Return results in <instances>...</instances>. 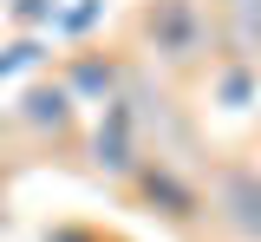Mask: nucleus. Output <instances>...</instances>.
<instances>
[{"label":"nucleus","instance_id":"1","mask_svg":"<svg viewBox=\"0 0 261 242\" xmlns=\"http://www.w3.org/2000/svg\"><path fill=\"white\" fill-rule=\"evenodd\" d=\"M144 39L157 46L163 59H176V66L202 59V46H209V13H202V0H150V7H144Z\"/></svg>","mask_w":261,"mask_h":242},{"label":"nucleus","instance_id":"2","mask_svg":"<svg viewBox=\"0 0 261 242\" xmlns=\"http://www.w3.org/2000/svg\"><path fill=\"white\" fill-rule=\"evenodd\" d=\"M209 197H216V216H222L242 242H261V171H248V164H222L216 183H209Z\"/></svg>","mask_w":261,"mask_h":242},{"label":"nucleus","instance_id":"3","mask_svg":"<svg viewBox=\"0 0 261 242\" xmlns=\"http://www.w3.org/2000/svg\"><path fill=\"white\" fill-rule=\"evenodd\" d=\"M98 164L137 171V118H130V105H111L105 111V125H98Z\"/></svg>","mask_w":261,"mask_h":242},{"label":"nucleus","instance_id":"4","mask_svg":"<svg viewBox=\"0 0 261 242\" xmlns=\"http://www.w3.org/2000/svg\"><path fill=\"white\" fill-rule=\"evenodd\" d=\"M20 118H27V125L65 131V125H72V92H65V85H33L27 99H20Z\"/></svg>","mask_w":261,"mask_h":242},{"label":"nucleus","instance_id":"5","mask_svg":"<svg viewBox=\"0 0 261 242\" xmlns=\"http://www.w3.org/2000/svg\"><path fill=\"white\" fill-rule=\"evenodd\" d=\"M144 190H150V197H163V203H170V216H196V190H183L163 164H157V171H144Z\"/></svg>","mask_w":261,"mask_h":242},{"label":"nucleus","instance_id":"6","mask_svg":"<svg viewBox=\"0 0 261 242\" xmlns=\"http://www.w3.org/2000/svg\"><path fill=\"white\" fill-rule=\"evenodd\" d=\"M228 27H235V46H242V53H261V0L228 7Z\"/></svg>","mask_w":261,"mask_h":242},{"label":"nucleus","instance_id":"7","mask_svg":"<svg viewBox=\"0 0 261 242\" xmlns=\"http://www.w3.org/2000/svg\"><path fill=\"white\" fill-rule=\"evenodd\" d=\"M111 79H118L111 66H98V59H79V66H72V85H65V92H111Z\"/></svg>","mask_w":261,"mask_h":242},{"label":"nucleus","instance_id":"8","mask_svg":"<svg viewBox=\"0 0 261 242\" xmlns=\"http://www.w3.org/2000/svg\"><path fill=\"white\" fill-rule=\"evenodd\" d=\"M27 66H39V39H13L0 53V79H13V72H27Z\"/></svg>","mask_w":261,"mask_h":242},{"label":"nucleus","instance_id":"9","mask_svg":"<svg viewBox=\"0 0 261 242\" xmlns=\"http://www.w3.org/2000/svg\"><path fill=\"white\" fill-rule=\"evenodd\" d=\"M92 20H98V7H72V13H65V20H59V27H65V33H85Z\"/></svg>","mask_w":261,"mask_h":242},{"label":"nucleus","instance_id":"10","mask_svg":"<svg viewBox=\"0 0 261 242\" xmlns=\"http://www.w3.org/2000/svg\"><path fill=\"white\" fill-rule=\"evenodd\" d=\"M53 7H59V0H20V7H13V13H20V20H46V13H53Z\"/></svg>","mask_w":261,"mask_h":242},{"label":"nucleus","instance_id":"11","mask_svg":"<svg viewBox=\"0 0 261 242\" xmlns=\"http://www.w3.org/2000/svg\"><path fill=\"white\" fill-rule=\"evenodd\" d=\"M222 99H235V105L248 99V72H228V79H222Z\"/></svg>","mask_w":261,"mask_h":242},{"label":"nucleus","instance_id":"12","mask_svg":"<svg viewBox=\"0 0 261 242\" xmlns=\"http://www.w3.org/2000/svg\"><path fill=\"white\" fill-rule=\"evenodd\" d=\"M222 7H242V0H222Z\"/></svg>","mask_w":261,"mask_h":242}]
</instances>
